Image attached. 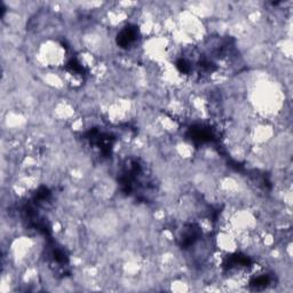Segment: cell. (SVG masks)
I'll return each mask as SVG.
<instances>
[{
    "label": "cell",
    "instance_id": "obj_1",
    "mask_svg": "<svg viewBox=\"0 0 293 293\" xmlns=\"http://www.w3.org/2000/svg\"><path fill=\"white\" fill-rule=\"evenodd\" d=\"M137 40H138V31L135 30V29H132L129 27L123 29L117 38L118 45H121L122 47L126 48H129L130 46L133 45Z\"/></svg>",
    "mask_w": 293,
    "mask_h": 293
}]
</instances>
